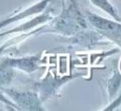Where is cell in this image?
<instances>
[{
    "instance_id": "1",
    "label": "cell",
    "mask_w": 121,
    "mask_h": 111,
    "mask_svg": "<svg viewBox=\"0 0 121 111\" xmlns=\"http://www.w3.org/2000/svg\"><path fill=\"white\" fill-rule=\"evenodd\" d=\"M52 28L44 30L41 33H58L62 35H73L80 30L87 28V21L80 14L79 9L76 7L75 1H71V4L61 12L58 17L53 18Z\"/></svg>"
},
{
    "instance_id": "2",
    "label": "cell",
    "mask_w": 121,
    "mask_h": 111,
    "mask_svg": "<svg viewBox=\"0 0 121 111\" xmlns=\"http://www.w3.org/2000/svg\"><path fill=\"white\" fill-rule=\"evenodd\" d=\"M87 21L95 31L121 48V21H109L92 13L87 14Z\"/></svg>"
},
{
    "instance_id": "3",
    "label": "cell",
    "mask_w": 121,
    "mask_h": 111,
    "mask_svg": "<svg viewBox=\"0 0 121 111\" xmlns=\"http://www.w3.org/2000/svg\"><path fill=\"white\" fill-rule=\"evenodd\" d=\"M1 91L17 106L19 110H44V107L42 106L43 103L41 102L35 91H17L14 89L9 90L7 88L2 89Z\"/></svg>"
},
{
    "instance_id": "4",
    "label": "cell",
    "mask_w": 121,
    "mask_h": 111,
    "mask_svg": "<svg viewBox=\"0 0 121 111\" xmlns=\"http://www.w3.org/2000/svg\"><path fill=\"white\" fill-rule=\"evenodd\" d=\"M72 78H73L72 76H66L62 78H45L34 84V88H35L34 91L38 93L41 102L44 103L55 96L60 90V88L68 81H70Z\"/></svg>"
},
{
    "instance_id": "5",
    "label": "cell",
    "mask_w": 121,
    "mask_h": 111,
    "mask_svg": "<svg viewBox=\"0 0 121 111\" xmlns=\"http://www.w3.org/2000/svg\"><path fill=\"white\" fill-rule=\"evenodd\" d=\"M52 1H53V0H40L39 2L30 5L27 9L23 10V11L18 12V13L13 14V15H11L10 17L4 18L2 21H0V29H2V28L9 26L10 24L17 23V21H23V19H25V18L32 17V16H35V15H39V14L43 13L50 5Z\"/></svg>"
},
{
    "instance_id": "6",
    "label": "cell",
    "mask_w": 121,
    "mask_h": 111,
    "mask_svg": "<svg viewBox=\"0 0 121 111\" xmlns=\"http://www.w3.org/2000/svg\"><path fill=\"white\" fill-rule=\"evenodd\" d=\"M53 10L50 9H46L45 10V13H41L39 15H37L34 18L28 21L27 23L25 24H22L19 25L18 27L14 28L12 30H9V31H5L0 33V37L1 36H4V35H9V34H14V33H22V32H29L30 30H33L35 29L37 27H40L41 25H44V24H47L49 21H53L54 15H53Z\"/></svg>"
},
{
    "instance_id": "7",
    "label": "cell",
    "mask_w": 121,
    "mask_h": 111,
    "mask_svg": "<svg viewBox=\"0 0 121 111\" xmlns=\"http://www.w3.org/2000/svg\"><path fill=\"white\" fill-rule=\"evenodd\" d=\"M8 63L14 68V70H22L27 74L35 72L40 68V59L41 54L37 56H28V57H19V58H10L5 57Z\"/></svg>"
},
{
    "instance_id": "8",
    "label": "cell",
    "mask_w": 121,
    "mask_h": 111,
    "mask_svg": "<svg viewBox=\"0 0 121 111\" xmlns=\"http://www.w3.org/2000/svg\"><path fill=\"white\" fill-rule=\"evenodd\" d=\"M15 76V70L8 63L7 59H0V91L12 82Z\"/></svg>"
},
{
    "instance_id": "9",
    "label": "cell",
    "mask_w": 121,
    "mask_h": 111,
    "mask_svg": "<svg viewBox=\"0 0 121 111\" xmlns=\"http://www.w3.org/2000/svg\"><path fill=\"white\" fill-rule=\"evenodd\" d=\"M90 2H91L94 7L99 8V9L102 10L103 12H105L106 14H108L114 21H121V16L119 15V13L117 12V10L115 9V7L108 0H90Z\"/></svg>"
},
{
    "instance_id": "10",
    "label": "cell",
    "mask_w": 121,
    "mask_h": 111,
    "mask_svg": "<svg viewBox=\"0 0 121 111\" xmlns=\"http://www.w3.org/2000/svg\"><path fill=\"white\" fill-rule=\"evenodd\" d=\"M120 86H121V76L116 72L112 75V77L107 81V93L108 96H109V99L114 98V96L119 91Z\"/></svg>"
},
{
    "instance_id": "11",
    "label": "cell",
    "mask_w": 121,
    "mask_h": 111,
    "mask_svg": "<svg viewBox=\"0 0 121 111\" xmlns=\"http://www.w3.org/2000/svg\"><path fill=\"white\" fill-rule=\"evenodd\" d=\"M0 103H2V104H4L5 106H8V108L11 109V110H19V109L17 108V106H16L8 96H5L4 93L1 92V91H0Z\"/></svg>"
}]
</instances>
